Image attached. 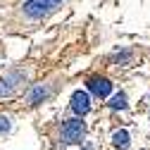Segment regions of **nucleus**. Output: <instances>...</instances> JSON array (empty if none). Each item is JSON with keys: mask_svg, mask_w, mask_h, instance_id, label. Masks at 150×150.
Listing matches in <instances>:
<instances>
[{"mask_svg": "<svg viewBox=\"0 0 150 150\" xmlns=\"http://www.w3.org/2000/svg\"><path fill=\"white\" fill-rule=\"evenodd\" d=\"M55 10L57 7L50 0H22L3 14V29L7 33H29L41 26Z\"/></svg>", "mask_w": 150, "mask_h": 150, "instance_id": "obj_1", "label": "nucleus"}, {"mask_svg": "<svg viewBox=\"0 0 150 150\" xmlns=\"http://www.w3.org/2000/svg\"><path fill=\"white\" fill-rule=\"evenodd\" d=\"M31 74H33V67L24 62L0 71V100H10L19 93H24L31 86Z\"/></svg>", "mask_w": 150, "mask_h": 150, "instance_id": "obj_2", "label": "nucleus"}, {"mask_svg": "<svg viewBox=\"0 0 150 150\" xmlns=\"http://www.w3.org/2000/svg\"><path fill=\"white\" fill-rule=\"evenodd\" d=\"M60 79H45V81H38V83H33L29 91H26V96H24V105L26 107H38L41 103H48L55 93H57Z\"/></svg>", "mask_w": 150, "mask_h": 150, "instance_id": "obj_3", "label": "nucleus"}, {"mask_svg": "<svg viewBox=\"0 0 150 150\" xmlns=\"http://www.w3.org/2000/svg\"><path fill=\"white\" fill-rule=\"evenodd\" d=\"M86 136V122L83 117H71V119H64L60 126H57V141L62 145H74V143H81Z\"/></svg>", "mask_w": 150, "mask_h": 150, "instance_id": "obj_4", "label": "nucleus"}, {"mask_svg": "<svg viewBox=\"0 0 150 150\" xmlns=\"http://www.w3.org/2000/svg\"><path fill=\"white\" fill-rule=\"evenodd\" d=\"M86 86H88V91L93 93L96 98H107L110 93H112V83H110V79H105V76H88L86 79Z\"/></svg>", "mask_w": 150, "mask_h": 150, "instance_id": "obj_5", "label": "nucleus"}, {"mask_svg": "<svg viewBox=\"0 0 150 150\" xmlns=\"http://www.w3.org/2000/svg\"><path fill=\"white\" fill-rule=\"evenodd\" d=\"M69 107H71V112L76 117H86L88 112H91V98H88V93L86 91H74Z\"/></svg>", "mask_w": 150, "mask_h": 150, "instance_id": "obj_6", "label": "nucleus"}, {"mask_svg": "<svg viewBox=\"0 0 150 150\" xmlns=\"http://www.w3.org/2000/svg\"><path fill=\"white\" fill-rule=\"evenodd\" d=\"M129 143H131V136H129L126 129H117L115 134H112V145H115L117 150H126Z\"/></svg>", "mask_w": 150, "mask_h": 150, "instance_id": "obj_7", "label": "nucleus"}, {"mask_svg": "<svg viewBox=\"0 0 150 150\" xmlns=\"http://www.w3.org/2000/svg\"><path fill=\"white\" fill-rule=\"evenodd\" d=\"M110 107H112V110H126V107H129V103H126V93L119 91L117 96H112V98H110Z\"/></svg>", "mask_w": 150, "mask_h": 150, "instance_id": "obj_8", "label": "nucleus"}, {"mask_svg": "<svg viewBox=\"0 0 150 150\" xmlns=\"http://www.w3.org/2000/svg\"><path fill=\"white\" fill-rule=\"evenodd\" d=\"M129 60H131V52L129 50H122V52L112 55V62H129Z\"/></svg>", "mask_w": 150, "mask_h": 150, "instance_id": "obj_9", "label": "nucleus"}, {"mask_svg": "<svg viewBox=\"0 0 150 150\" xmlns=\"http://www.w3.org/2000/svg\"><path fill=\"white\" fill-rule=\"evenodd\" d=\"M0 131H10V117H0Z\"/></svg>", "mask_w": 150, "mask_h": 150, "instance_id": "obj_10", "label": "nucleus"}, {"mask_svg": "<svg viewBox=\"0 0 150 150\" xmlns=\"http://www.w3.org/2000/svg\"><path fill=\"white\" fill-rule=\"evenodd\" d=\"M50 3H52V5H55V7H62V5H64V3H69V0H50Z\"/></svg>", "mask_w": 150, "mask_h": 150, "instance_id": "obj_11", "label": "nucleus"}, {"mask_svg": "<svg viewBox=\"0 0 150 150\" xmlns=\"http://www.w3.org/2000/svg\"><path fill=\"white\" fill-rule=\"evenodd\" d=\"M12 3H14V0H0V7H10Z\"/></svg>", "mask_w": 150, "mask_h": 150, "instance_id": "obj_12", "label": "nucleus"}]
</instances>
